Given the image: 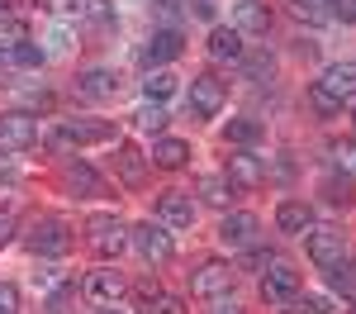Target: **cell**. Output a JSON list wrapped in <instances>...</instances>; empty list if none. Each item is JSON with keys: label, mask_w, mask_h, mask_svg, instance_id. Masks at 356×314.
Masks as SVG:
<instances>
[{"label": "cell", "mask_w": 356, "mask_h": 314, "mask_svg": "<svg viewBox=\"0 0 356 314\" xmlns=\"http://www.w3.org/2000/svg\"><path fill=\"white\" fill-rule=\"evenodd\" d=\"M81 91L90 95V100H110V95H119V72H110V67H90L81 77Z\"/></svg>", "instance_id": "21"}, {"label": "cell", "mask_w": 356, "mask_h": 314, "mask_svg": "<svg viewBox=\"0 0 356 314\" xmlns=\"http://www.w3.org/2000/svg\"><path fill=\"white\" fill-rule=\"evenodd\" d=\"M114 129L100 124V119H62L53 134H48V148L53 152H67V148H86V143H110Z\"/></svg>", "instance_id": "1"}, {"label": "cell", "mask_w": 356, "mask_h": 314, "mask_svg": "<svg viewBox=\"0 0 356 314\" xmlns=\"http://www.w3.org/2000/svg\"><path fill=\"white\" fill-rule=\"evenodd\" d=\"M238 191H257L261 181H266V167H261V157L257 152H247V148H238L233 157H228V171H223Z\"/></svg>", "instance_id": "12"}, {"label": "cell", "mask_w": 356, "mask_h": 314, "mask_svg": "<svg viewBox=\"0 0 356 314\" xmlns=\"http://www.w3.org/2000/svg\"><path fill=\"white\" fill-rule=\"evenodd\" d=\"M214 314H238V310H233V305H223V310H214Z\"/></svg>", "instance_id": "43"}, {"label": "cell", "mask_w": 356, "mask_h": 314, "mask_svg": "<svg viewBox=\"0 0 356 314\" xmlns=\"http://www.w3.org/2000/svg\"><path fill=\"white\" fill-rule=\"evenodd\" d=\"M29 248L38 257H62L72 248V224L62 219V214H43V219H33L29 228Z\"/></svg>", "instance_id": "2"}, {"label": "cell", "mask_w": 356, "mask_h": 314, "mask_svg": "<svg viewBox=\"0 0 356 314\" xmlns=\"http://www.w3.org/2000/svg\"><path fill=\"white\" fill-rule=\"evenodd\" d=\"M124 272H114V267H100V272H90L86 276V300H95V305H114V300H124Z\"/></svg>", "instance_id": "13"}, {"label": "cell", "mask_w": 356, "mask_h": 314, "mask_svg": "<svg viewBox=\"0 0 356 314\" xmlns=\"http://www.w3.org/2000/svg\"><path fill=\"white\" fill-rule=\"evenodd\" d=\"M129 243H134L147 262H171V253H176V243H171L166 224H152V219H143V224L129 228Z\"/></svg>", "instance_id": "5"}, {"label": "cell", "mask_w": 356, "mask_h": 314, "mask_svg": "<svg viewBox=\"0 0 356 314\" xmlns=\"http://www.w3.org/2000/svg\"><path fill=\"white\" fill-rule=\"evenodd\" d=\"M38 5H43L48 15H62V10H67V0H38Z\"/></svg>", "instance_id": "42"}, {"label": "cell", "mask_w": 356, "mask_h": 314, "mask_svg": "<svg viewBox=\"0 0 356 314\" xmlns=\"http://www.w3.org/2000/svg\"><path fill=\"white\" fill-rule=\"evenodd\" d=\"M0 314H19V290L10 281H0Z\"/></svg>", "instance_id": "36"}, {"label": "cell", "mask_w": 356, "mask_h": 314, "mask_svg": "<svg viewBox=\"0 0 356 314\" xmlns=\"http://www.w3.org/2000/svg\"><path fill=\"white\" fill-rule=\"evenodd\" d=\"M295 295H300V272H295V267H285V262H271V267L261 272V300L285 310Z\"/></svg>", "instance_id": "4"}, {"label": "cell", "mask_w": 356, "mask_h": 314, "mask_svg": "<svg viewBox=\"0 0 356 314\" xmlns=\"http://www.w3.org/2000/svg\"><path fill=\"white\" fill-rule=\"evenodd\" d=\"M147 314H186V310H181V300H171V295H157V300H147Z\"/></svg>", "instance_id": "37"}, {"label": "cell", "mask_w": 356, "mask_h": 314, "mask_svg": "<svg viewBox=\"0 0 356 314\" xmlns=\"http://www.w3.org/2000/svg\"><path fill=\"white\" fill-rule=\"evenodd\" d=\"M328 276H332V285H337L342 295H356V267L347 262V257H342L337 267H328Z\"/></svg>", "instance_id": "30"}, {"label": "cell", "mask_w": 356, "mask_h": 314, "mask_svg": "<svg viewBox=\"0 0 356 314\" xmlns=\"http://www.w3.org/2000/svg\"><path fill=\"white\" fill-rule=\"evenodd\" d=\"M271 262H275V257L266 253V248H252V253L243 257V272H266V267H271Z\"/></svg>", "instance_id": "34"}, {"label": "cell", "mask_w": 356, "mask_h": 314, "mask_svg": "<svg viewBox=\"0 0 356 314\" xmlns=\"http://www.w3.org/2000/svg\"><path fill=\"white\" fill-rule=\"evenodd\" d=\"M228 285H233V267H228V262H204V267L191 276V295L219 300V295H228Z\"/></svg>", "instance_id": "9"}, {"label": "cell", "mask_w": 356, "mask_h": 314, "mask_svg": "<svg viewBox=\"0 0 356 314\" xmlns=\"http://www.w3.org/2000/svg\"><path fill=\"white\" fill-rule=\"evenodd\" d=\"M295 15L304 24H328L332 19V0H295Z\"/></svg>", "instance_id": "27"}, {"label": "cell", "mask_w": 356, "mask_h": 314, "mask_svg": "<svg viewBox=\"0 0 356 314\" xmlns=\"http://www.w3.org/2000/svg\"><path fill=\"white\" fill-rule=\"evenodd\" d=\"M243 62H247V77H252V81H266V77L275 72V62L266 53H261V57H243Z\"/></svg>", "instance_id": "32"}, {"label": "cell", "mask_w": 356, "mask_h": 314, "mask_svg": "<svg viewBox=\"0 0 356 314\" xmlns=\"http://www.w3.org/2000/svg\"><path fill=\"white\" fill-rule=\"evenodd\" d=\"M171 91H176V77H171L166 67H157V72H147V81H143V95H147V100H166Z\"/></svg>", "instance_id": "26"}, {"label": "cell", "mask_w": 356, "mask_h": 314, "mask_svg": "<svg viewBox=\"0 0 356 314\" xmlns=\"http://www.w3.org/2000/svg\"><path fill=\"white\" fill-rule=\"evenodd\" d=\"M195 5V15H200V19H214V5H209V0H191Z\"/></svg>", "instance_id": "40"}, {"label": "cell", "mask_w": 356, "mask_h": 314, "mask_svg": "<svg viewBox=\"0 0 356 314\" xmlns=\"http://www.w3.org/2000/svg\"><path fill=\"white\" fill-rule=\"evenodd\" d=\"M152 162L166 171H176V167H186L191 162V143H181V139H157L152 143Z\"/></svg>", "instance_id": "22"}, {"label": "cell", "mask_w": 356, "mask_h": 314, "mask_svg": "<svg viewBox=\"0 0 356 314\" xmlns=\"http://www.w3.org/2000/svg\"><path fill=\"white\" fill-rule=\"evenodd\" d=\"M209 57L214 62H243L247 57V48H243V33L238 29H209Z\"/></svg>", "instance_id": "17"}, {"label": "cell", "mask_w": 356, "mask_h": 314, "mask_svg": "<svg viewBox=\"0 0 356 314\" xmlns=\"http://www.w3.org/2000/svg\"><path fill=\"white\" fill-rule=\"evenodd\" d=\"M67 181H72V191L86 200H95V196H105V181L95 176V167H86V162H76V167L67 171Z\"/></svg>", "instance_id": "23"}, {"label": "cell", "mask_w": 356, "mask_h": 314, "mask_svg": "<svg viewBox=\"0 0 356 314\" xmlns=\"http://www.w3.org/2000/svg\"><path fill=\"white\" fill-rule=\"evenodd\" d=\"M332 171H347V181L356 186V143H332Z\"/></svg>", "instance_id": "29"}, {"label": "cell", "mask_w": 356, "mask_h": 314, "mask_svg": "<svg viewBox=\"0 0 356 314\" xmlns=\"http://www.w3.org/2000/svg\"><path fill=\"white\" fill-rule=\"evenodd\" d=\"M309 105H314V110L323 114V119H328V114H337V110H342V105H337V100H332V95H323V91H318V86H314V91H309Z\"/></svg>", "instance_id": "33"}, {"label": "cell", "mask_w": 356, "mask_h": 314, "mask_svg": "<svg viewBox=\"0 0 356 314\" xmlns=\"http://www.w3.org/2000/svg\"><path fill=\"white\" fill-rule=\"evenodd\" d=\"M157 224H166V228H191L195 224V200L186 196V191H166V196L157 200Z\"/></svg>", "instance_id": "14"}, {"label": "cell", "mask_w": 356, "mask_h": 314, "mask_svg": "<svg viewBox=\"0 0 356 314\" xmlns=\"http://www.w3.org/2000/svg\"><path fill=\"white\" fill-rule=\"evenodd\" d=\"M134 124L143 129V134H157V139H162V134H166V110H162V100H143V105L134 110Z\"/></svg>", "instance_id": "24"}, {"label": "cell", "mask_w": 356, "mask_h": 314, "mask_svg": "<svg viewBox=\"0 0 356 314\" xmlns=\"http://www.w3.org/2000/svg\"><path fill=\"white\" fill-rule=\"evenodd\" d=\"M86 243H90V253H100V257H119L129 248V228L119 224L114 214H90L86 219Z\"/></svg>", "instance_id": "3"}, {"label": "cell", "mask_w": 356, "mask_h": 314, "mask_svg": "<svg viewBox=\"0 0 356 314\" xmlns=\"http://www.w3.org/2000/svg\"><path fill=\"white\" fill-rule=\"evenodd\" d=\"M86 19H95V24H110V19H114V5H110V0H90V5H86Z\"/></svg>", "instance_id": "35"}, {"label": "cell", "mask_w": 356, "mask_h": 314, "mask_svg": "<svg viewBox=\"0 0 356 314\" xmlns=\"http://www.w3.org/2000/svg\"><path fill=\"white\" fill-rule=\"evenodd\" d=\"M347 257V238H342V228H309V262L314 267H337Z\"/></svg>", "instance_id": "8"}, {"label": "cell", "mask_w": 356, "mask_h": 314, "mask_svg": "<svg viewBox=\"0 0 356 314\" xmlns=\"http://www.w3.org/2000/svg\"><path fill=\"white\" fill-rule=\"evenodd\" d=\"M100 314H119V310H100Z\"/></svg>", "instance_id": "44"}, {"label": "cell", "mask_w": 356, "mask_h": 314, "mask_svg": "<svg viewBox=\"0 0 356 314\" xmlns=\"http://www.w3.org/2000/svg\"><path fill=\"white\" fill-rule=\"evenodd\" d=\"M57 281H62V276H57V272H43V276H38V290H53Z\"/></svg>", "instance_id": "41"}, {"label": "cell", "mask_w": 356, "mask_h": 314, "mask_svg": "<svg viewBox=\"0 0 356 314\" xmlns=\"http://www.w3.org/2000/svg\"><path fill=\"white\" fill-rule=\"evenodd\" d=\"M19 43H29V24L24 19H0V53H15Z\"/></svg>", "instance_id": "28"}, {"label": "cell", "mask_w": 356, "mask_h": 314, "mask_svg": "<svg viewBox=\"0 0 356 314\" xmlns=\"http://www.w3.org/2000/svg\"><path fill=\"white\" fill-rule=\"evenodd\" d=\"M257 238V219L252 214H223L219 219V243L223 248H247Z\"/></svg>", "instance_id": "18"}, {"label": "cell", "mask_w": 356, "mask_h": 314, "mask_svg": "<svg viewBox=\"0 0 356 314\" xmlns=\"http://www.w3.org/2000/svg\"><path fill=\"white\" fill-rule=\"evenodd\" d=\"M15 238V214H0V248Z\"/></svg>", "instance_id": "39"}, {"label": "cell", "mask_w": 356, "mask_h": 314, "mask_svg": "<svg viewBox=\"0 0 356 314\" xmlns=\"http://www.w3.org/2000/svg\"><path fill=\"white\" fill-rule=\"evenodd\" d=\"M285 314H328V300L323 295H295L285 305Z\"/></svg>", "instance_id": "31"}, {"label": "cell", "mask_w": 356, "mask_h": 314, "mask_svg": "<svg viewBox=\"0 0 356 314\" xmlns=\"http://www.w3.org/2000/svg\"><path fill=\"white\" fill-rule=\"evenodd\" d=\"M332 19H342V24H356V0H332Z\"/></svg>", "instance_id": "38"}, {"label": "cell", "mask_w": 356, "mask_h": 314, "mask_svg": "<svg viewBox=\"0 0 356 314\" xmlns=\"http://www.w3.org/2000/svg\"><path fill=\"white\" fill-rule=\"evenodd\" d=\"M114 167H119V176H124V186H134V191H143V186H147V157L138 152L134 143H119Z\"/></svg>", "instance_id": "15"}, {"label": "cell", "mask_w": 356, "mask_h": 314, "mask_svg": "<svg viewBox=\"0 0 356 314\" xmlns=\"http://www.w3.org/2000/svg\"><path fill=\"white\" fill-rule=\"evenodd\" d=\"M33 143H38V119L33 114H24V110L0 114V148L5 152H24Z\"/></svg>", "instance_id": "6"}, {"label": "cell", "mask_w": 356, "mask_h": 314, "mask_svg": "<svg viewBox=\"0 0 356 314\" xmlns=\"http://www.w3.org/2000/svg\"><path fill=\"white\" fill-rule=\"evenodd\" d=\"M223 139L233 143V148H252V143L261 139V124H257V119H228V129H223Z\"/></svg>", "instance_id": "25"}, {"label": "cell", "mask_w": 356, "mask_h": 314, "mask_svg": "<svg viewBox=\"0 0 356 314\" xmlns=\"http://www.w3.org/2000/svg\"><path fill=\"white\" fill-rule=\"evenodd\" d=\"M223 100H228V86H223L214 72H200L191 81V110L200 114V119H214V114L223 110Z\"/></svg>", "instance_id": "7"}, {"label": "cell", "mask_w": 356, "mask_h": 314, "mask_svg": "<svg viewBox=\"0 0 356 314\" xmlns=\"http://www.w3.org/2000/svg\"><path fill=\"white\" fill-rule=\"evenodd\" d=\"M275 228L280 233H309L314 228V210L304 200H280L275 205Z\"/></svg>", "instance_id": "16"}, {"label": "cell", "mask_w": 356, "mask_h": 314, "mask_svg": "<svg viewBox=\"0 0 356 314\" xmlns=\"http://www.w3.org/2000/svg\"><path fill=\"white\" fill-rule=\"evenodd\" d=\"M195 191H200V200H204V205H219V210H223L233 196H238V186H233L228 176H219V171L200 176V181H195Z\"/></svg>", "instance_id": "20"}, {"label": "cell", "mask_w": 356, "mask_h": 314, "mask_svg": "<svg viewBox=\"0 0 356 314\" xmlns=\"http://www.w3.org/2000/svg\"><path fill=\"white\" fill-rule=\"evenodd\" d=\"M314 86H318L323 95H332L337 105L356 100V62H332V67H323V77Z\"/></svg>", "instance_id": "10"}, {"label": "cell", "mask_w": 356, "mask_h": 314, "mask_svg": "<svg viewBox=\"0 0 356 314\" xmlns=\"http://www.w3.org/2000/svg\"><path fill=\"white\" fill-rule=\"evenodd\" d=\"M233 15H238V33H266L271 29V10L261 0H238Z\"/></svg>", "instance_id": "19"}, {"label": "cell", "mask_w": 356, "mask_h": 314, "mask_svg": "<svg viewBox=\"0 0 356 314\" xmlns=\"http://www.w3.org/2000/svg\"><path fill=\"white\" fill-rule=\"evenodd\" d=\"M181 48H186L181 29H157V33L143 43V67H147V72H157V67L171 62V57H181Z\"/></svg>", "instance_id": "11"}]
</instances>
